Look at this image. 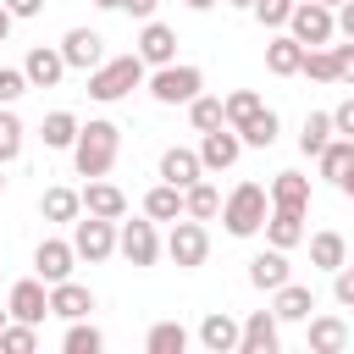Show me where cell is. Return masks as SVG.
<instances>
[{"instance_id": "cell-1", "label": "cell", "mask_w": 354, "mask_h": 354, "mask_svg": "<svg viewBox=\"0 0 354 354\" xmlns=\"http://www.w3.org/2000/svg\"><path fill=\"white\" fill-rule=\"evenodd\" d=\"M116 155H122V127H116L111 116H88V122L77 127V144H72L77 177H105V171L116 166Z\"/></svg>"}, {"instance_id": "cell-2", "label": "cell", "mask_w": 354, "mask_h": 354, "mask_svg": "<svg viewBox=\"0 0 354 354\" xmlns=\"http://www.w3.org/2000/svg\"><path fill=\"white\" fill-rule=\"evenodd\" d=\"M144 77H149V66L138 61V50H127V55H105V61L88 72V100L116 105V100H127Z\"/></svg>"}, {"instance_id": "cell-3", "label": "cell", "mask_w": 354, "mask_h": 354, "mask_svg": "<svg viewBox=\"0 0 354 354\" xmlns=\"http://www.w3.org/2000/svg\"><path fill=\"white\" fill-rule=\"evenodd\" d=\"M266 216H271V194H266L260 183H238V188L221 199V221H227L232 238H254V232H266Z\"/></svg>"}, {"instance_id": "cell-4", "label": "cell", "mask_w": 354, "mask_h": 354, "mask_svg": "<svg viewBox=\"0 0 354 354\" xmlns=\"http://www.w3.org/2000/svg\"><path fill=\"white\" fill-rule=\"evenodd\" d=\"M144 88H149L155 105H188L194 94H205V72L188 66V61H166V66H155L144 77Z\"/></svg>"}, {"instance_id": "cell-5", "label": "cell", "mask_w": 354, "mask_h": 354, "mask_svg": "<svg viewBox=\"0 0 354 354\" xmlns=\"http://www.w3.org/2000/svg\"><path fill=\"white\" fill-rule=\"evenodd\" d=\"M166 254H171V266H177V271H199V266L210 260V232H205V221L177 216V221H171V232H166Z\"/></svg>"}, {"instance_id": "cell-6", "label": "cell", "mask_w": 354, "mask_h": 354, "mask_svg": "<svg viewBox=\"0 0 354 354\" xmlns=\"http://www.w3.org/2000/svg\"><path fill=\"white\" fill-rule=\"evenodd\" d=\"M288 33H293L304 50H315V44H332V39H337V11H332V6H321V0H293Z\"/></svg>"}, {"instance_id": "cell-7", "label": "cell", "mask_w": 354, "mask_h": 354, "mask_svg": "<svg viewBox=\"0 0 354 354\" xmlns=\"http://www.w3.org/2000/svg\"><path fill=\"white\" fill-rule=\"evenodd\" d=\"M72 249H77V260H88V266L111 260V254H116V221L83 210V216L72 221Z\"/></svg>"}, {"instance_id": "cell-8", "label": "cell", "mask_w": 354, "mask_h": 354, "mask_svg": "<svg viewBox=\"0 0 354 354\" xmlns=\"http://www.w3.org/2000/svg\"><path fill=\"white\" fill-rule=\"evenodd\" d=\"M160 249H166V243H160V232H155V221H149V216H138V221H122V227H116V254H122L127 266H138V271H144V266H155V260H160Z\"/></svg>"}, {"instance_id": "cell-9", "label": "cell", "mask_w": 354, "mask_h": 354, "mask_svg": "<svg viewBox=\"0 0 354 354\" xmlns=\"http://www.w3.org/2000/svg\"><path fill=\"white\" fill-rule=\"evenodd\" d=\"M6 304H11V321H44L50 315V282L33 271V277H22V282H11V293H6Z\"/></svg>"}, {"instance_id": "cell-10", "label": "cell", "mask_w": 354, "mask_h": 354, "mask_svg": "<svg viewBox=\"0 0 354 354\" xmlns=\"http://www.w3.org/2000/svg\"><path fill=\"white\" fill-rule=\"evenodd\" d=\"M238 155H243V133H238V127H210V133H199V160H205V171H227V166H238Z\"/></svg>"}, {"instance_id": "cell-11", "label": "cell", "mask_w": 354, "mask_h": 354, "mask_svg": "<svg viewBox=\"0 0 354 354\" xmlns=\"http://www.w3.org/2000/svg\"><path fill=\"white\" fill-rule=\"evenodd\" d=\"M277 348H282V321H277V310H249L243 337H238V354H277Z\"/></svg>"}, {"instance_id": "cell-12", "label": "cell", "mask_w": 354, "mask_h": 354, "mask_svg": "<svg viewBox=\"0 0 354 354\" xmlns=\"http://www.w3.org/2000/svg\"><path fill=\"white\" fill-rule=\"evenodd\" d=\"M22 72H28V83H33V88H55L72 66H66L61 44H33V50L22 55Z\"/></svg>"}, {"instance_id": "cell-13", "label": "cell", "mask_w": 354, "mask_h": 354, "mask_svg": "<svg viewBox=\"0 0 354 354\" xmlns=\"http://www.w3.org/2000/svg\"><path fill=\"white\" fill-rule=\"evenodd\" d=\"M61 55H66V66H72V72H94V66L105 61V39H100L94 28H66Z\"/></svg>"}, {"instance_id": "cell-14", "label": "cell", "mask_w": 354, "mask_h": 354, "mask_svg": "<svg viewBox=\"0 0 354 354\" xmlns=\"http://www.w3.org/2000/svg\"><path fill=\"white\" fill-rule=\"evenodd\" d=\"M133 50H138V61L144 66H166V61H177V33L166 28V22H144L138 28V39H133Z\"/></svg>"}, {"instance_id": "cell-15", "label": "cell", "mask_w": 354, "mask_h": 354, "mask_svg": "<svg viewBox=\"0 0 354 354\" xmlns=\"http://www.w3.org/2000/svg\"><path fill=\"white\" fill-rule=\"evenodd\" d=\"M72 266H77L72 238H44V243L33 249V271H39L44 282H66V277H72Z\"/></svg>"}, {"instance_id": "cell-16", "label": "cell", "mask_w": 354, "mask_h": 354, "mask_svg": "<svg viewBox=\"0 0 354 354\" xmlns=\"http://www.w3.org/2000/svg\"><path fill=\"white\" fill-rule=\"evenodd\" d=\"M238 337H243V321H232L227 310H210L199 321V348L205 354H238Z\"/></svg>"}, {"instance_id": "cell-17", "label": "cell", "mask_w": 354, "mask_h": 354, "mask_svg": "<svg viewBox=\"0 0 354 354\" xmlns=\"http://www.w3.org/2000/svg\"><path fill=\"white\" fill-rule=\"evenodd\" d=\"M288 277H293V266H288V249H277V243L249 260V288H260V293H277Z\"/></svg>"}, {"instance_id": "cell-18", "label": "cell", "mask_w": 354, "mask_h": 354, "mask_svg": "<svg viewBox=\"0 0 354 354\" xmlns=\"http://www.w3.org/2000/svg\"><path fill=\"white\" fill-rule=\"evenodd\" d=\"M266 72H271V77H299V72H304V44H299L288 28H277V39L266 44Z\"/></svg>"}, {"instance_id": "cell-19", "label": "cell", "mask_w": 354, "mask_h": 354, "mask_svg": "<svg viewBox=\"0 0 354 354\" xmlns=\"http://www.w3.org/2000/svg\"><path fill=\"white\" fill-rule=\"evenodd\" d=\"M199 177H205V160H199V149H188V144H171V149L160 155V183L194 188Z\"/></svg>"}, {"instance_id": "cell-20", "label": "cell", "mask_w": 354, "mask_h": 354, "mask_svg": "<svg viewBox=\"0 0 354 354\" xmlns=\"http://www.w3.org/2000/svg\"><path fill=\"white\" fill-rule=\"evenodd\" d=\"M83 210L88 216H105V221H122L127 216V194L116 183H105V177H88L83 183Z\"/></svg>"}, {"instance_id": "cell-21", "label": "cell", "mask_w": 354, "mask_h": 354, "mask_svg": "<svg viewBox=\"0 0 354 354\" xmlns=\"http://www.w3.org/2000/svg\"><path fill=\"white\" fill-rule=\"evenodd\" d=\"M304 326H310V332H304L310 354H343V348H348V321H343V315H310Z\"/></svg>"}, {"instance_id": "cell-22", "label": "cell", "mask_w": 354, "mask_h": 354, "mask_svg": "<svg viewBox=\"0 0 354 354\" xmlns=\"http://www.w3.org/2000/svg\"><path fill=\"white\" fill-rule=\"evenodd\" d=\"M39 216L55 221V227H72V221L83 216V188H61V183L44 188V194H39Z\"/></svg>"}, {"instance_id": "cell-23", "label": "cell", "mask_w": 354, "mask_h": 354, "mask_svg": "<svg viewBox=\"0 0 354 354\" xmlns=\"http://www.w3.org/2000/svg\"><path fill=\"white\" fill-rule=\"evenodd\" d=\"M94 310V293L83 288V282H50V315H61V321H83Z\"/></svg>"}, {"instance_id": "cell-24", "label": "cell", "mask_w": 354, "mask_h": 354, "mask_svg": "<svg viewBox=\"0 0 354 354\" xmlns=\"http://www.w3.org/2000/svg\"><path fill=\"white\" fill-rule=\"evenodd\" d=\"M271 310H277V321H310V310H315V288L288 277V282L271 293Z\"/></svg>"}, {"instance_id": "cell-25", "label": "cell", "mask_w": 354, "mask_h": 354, "mask_svg": "<svg viewBox=\"0 0 354 354\" xmlns=\"http://www.w3.org/2000/svg\"><path fill=\"white\" fill-rule=\"evenodd\" d=\"M310 232H304V210H282V205H271V216H266V243H277V249H299Z\"/></svg>"}, {"instance_id": "cell-26", "label": "cell", "mask_w": 354, "mask_h": 354, "mask_svg": "<svg viewBox=\"0 0 354 354\" xmlns=\"http://www.w3.org/2000/svg\"><path fill=\"white\" fill-rule=\"evenodd\" d=\"M266 194H271V205H282V210H310V177H304V171H277V177L266 183Z\"/></svg>"}, {"instance_id": "cell-27", "label": "cell", "mask_w": 354, "mask_h": 354, "mask_svg": "<svg viewBox=\"0 0 354 354\" xmlns=\"http://www.w3.org/2000/svg\"><path fill=\"white\" fill-rule=\"evenodd\" d=\"M304 243H310V266H315V271H337V266H348V238H343V232L326 227V232H310Z\"/></svg>"}, {"instance_id": "cell-28", "label": "cell", "mask_w": 354, "mask_h": 354, "mask_svg": "<svg viewBox=\"0 0 354 354\" xmlns=\"http://www.w3.org/2000/svg\"><path fill=\"white\" fill-rule=\"evenodd\" d=\"M144 216H149V221H177V216H188V210H183V188H177V183H155V188L144 194Z\"/></svg>"}, {"instance_id": "cell-29", "label": "cell", "mask_w": 354, "mask_h": 354, "mask_svg": "<svg viewBox=\"0 0 354 354\" xmlns=\"http://www.w3.org/2000/svg\"><path fill=\"white\" fill-rule=\"evenodd\" d=\"M77 127H83V122H77L72 111H50V116L39 122V138H44V149H72V144H77Z\"/></svg>"}, {"instance_id": "cell-30", "label": "cell", "mask_w": 354, "mask_h": 354, "mask_svg": "<svg viewBox=\"0 0 354 354\" xmlns=\"http://www.w3.org/2000/svg\"><path fill=\"white\" fill-rule=\"evenodd\" d=\"M315 166H321V177L326 183H343V171L354 166V138H343V133H332V144L315 155Z\"/></svg>"}, {"instance_id": "cell-31", "label": "cell", "mask_w": 354, "mask_h": 354, "mask_svg": "<svg viewBox=\"0 0 354 354\" xmlns=\"http://www.w3.org/2000/svg\"><path fill=\"white\" fill-rule=\"evenodd\" d=\"M332 111H310L304 116V127H299V155H321L326 144H332Z\"/></svg>"}, {"instance_id": "cell-32", "label": "cell", "mask_w": 354, "mask_h": 354, "mask_svg": "<svg viewBox=\"0 0 354 354\" xmlns=\"http://www.w3.org/2000/svg\"><path fill=\"white\" fill-rule=\"evenodd\" d=\"M238 133H243V149H271V144H277V133H282V122H277V111L266 105V111H260V116H249Z\"/></svg>"}, {"instance_id": "cell-33", "label": "cell", "mask_w": 354, "mask_h": 354, "mask_svg": "<svg viewBox=\"0 0 354 354\" xmlns=\"http://www.w3.org/2000/svg\"><path fill=\"white\" fill-rule=\"evenodd\" d=\"M61 348H66V354H100V348H105V332H100L88 315H83V321H66V337H61Z\"/></svg>"}, {"instance_id": "cell-34", "label": "cell", "mask_w": 354, "mask_h": 354, "mask_svg": "<svg viewBox=\"0 0 354 354\" xmlns=\"http://www.w3.org/2000/svg\"><path fill=\"white\" fill-rule=\"evenodd\" d=\"M144 348H149V354H183V348H188V326H183V321H155L149 337H144Z\"/></svg>"}, {"instance_id": "cell-35", "label": "cell", "mask_w": 354, "mask_h": 354, "mask_svg": "<svg viewBox=\"0 0 354 354\" xmlns=\"http://www.w3.org/2000/svg\"><path fill=\"white\" fill-rule=\"evenodd\" d=\"M188 122H194V133L227 127V105H221L216 94H194V100H188Z\"/></svg>"}, {"instance_id": "cell-36", "label": "cell", "mask_w": 354, "mask_h": 354, "mask_svg": "<svg viewBox=\"0 0 354 354\" xmlns=\"http://www.w3.org/2000/svg\"><path fill=\"white\" fill-rule=\"evenodd\" d=\"M183 210H188L194 221H210V216H221V194H216V188L199 177L194 188H183Z\"/></svg>"}, {"instance_id": "cell-37", "label": "cell", "mask_w": 354, "mask_h": 354, "mask_svg": "<svg viewBox=\"0 0 354 354\" xmlns=\"http://www.w3.org/2000/svg\"><path fill=\"white\" fill-rule=\"evenodd\" d=\"M299 77H310V83H337V50H332V44L304 50V72H299Z\"/></svg>"}, {"instance_id": "cell-38", "label": "cell", "mask_w": 354, "mask_h": 354, "mask_svg": "<svg viewBox=\"0 0 354 354\" xmlns=\"http://www.w3.org/2000/svg\"><path fill=\"white\" fill-rule=\"evenodd\" d=\"M22 138H28V127L17 122L11 105H0V166H11V160L22 155Z\"/></svg>"}, {"instance_id": "cell-39", "label": "cell", "mask_w": 354, "mask_h": 354, "mask_svg": "<svg viewBox=\"0 0 354 354\" xmlns=\"http://www.w3.org/2000/svg\"><path fill=\"white\" fill-rule=\"evenodd\" d=\"M221 105H227V127H243L249 116H260V111H266V100H260L254 88H232Z\"/></svg>"}, {"instance_id": "cell-40", "label": "cell", "mask_w": 354, "mask_h": 354, "mask_svg": "<svg viewBox=\"0 0 354 354\" xmlns=\"http://www.w3.org/2000/svg\"><path fill=\"white\" fill-rule=\"evenodd\" d=\"M33 348H39V326H33V321H6L0 354H33Z\"/></svg>"}, {"instance_id": "cell-41", "label": "cell", "mask_w": 354, "mask_h": 354, "mask_svg": "<svg viewBox=\"0 0 354 354\" xmlns=\"http://www.w3.org/2000/svg\"><path fill=\"white\" fill-rule=\"evenodd\" d=\"M249 11H254V22H260V28H271V33H277V28H288V17H293V0H254Z\"/></svg>"}, {"instance_id": "cell-42", "label": "cell", "mask_w": 354, "mask_h": 354, "mask_svg": "<svg viewBox=\"0 0 354 354\" xmlns=\"http://www.w3.org/2000/svg\"><path fill=\"white\" fill-rule=\"evenodd\" d=\"M28 88H33V83H28V72H22V66H0V105H17Z\"/></svg>"}, {"instance_id": "cell-43", "label": "cell", "mask_w": 354, "mask_h": 354, "mask_svg": "<svg viewBox=\"0 0 354 354\" xmlns=\"http://www.w3.org/2000/svg\"><path fill=\"white\" fill-rule=\"evenodd\" d=\"M332 299H337L343 310H354V266H337V271H332Z\"/></svg>"}, {"instance_id": "cell-44", "label": "cell", "mask_w": 354, "mask_h": 354, "mask_svg": "<svg viewBox=\"0 0 354 354\" xmlns=\"http://www.w3.org/2000/svg\"><path fill=\"white\" fill-rule=\"evenodd\" d=\"M332 127H337V133H343V138H354V94H348V100H337V105H332Z\"/></svg>"}, {"instance_id": "cell-45", "label": "cell", "mask_w": 354, "mask_h": 354, "mask_svg": "<svg viewBox=\"0 0 354 354\" xmlns=\"http://www.w3.org/2000/svg\"><path fill=\"white\" fill-rule=\"evenodd\" d=\"M332 50H337V83H354V39L332 44Z\"/></svg>"}, {"instance_id": "cell-46", "label": "cell", "mask_w": 354, "mask_h": 354, "mask_svg": "<svg viewBox=\"0 0 354 354\" xmlns=\"http://www.w3.org/2000/svg\"><path fill=\"white\" fill-rule=\"evenodd\" d=\"M6 11H11L17 22H28V17H39V11H44V0H6Z\"/></svg>"}, {"instance_id": "cell-47", "label": "cell", "mask_w": 354, "mask_h": 354, "mask_svg": "<svg viewBox=\"0 0 354 354\" xmlns=\"http://www.w3.org/2000/svg\"><path fill=\"white\" fill-rule=\"evenodd\" d=\"M155 6H160V0H122V11H127V17H138V22H149V17H155Z\"/></svg>"}, {"instance_id": "cell-48", "label": "cell", "mask_w": 354, "mask_h": 354, "mask_svg": "<svg viewBox=\"0 0 354 354\" xmlns=\"http://www.w3.org/2000/svg\"><path fill=\"white\" fill-rule=\"evenodd\" d=\"M337 39H354V0L337 6Z\"/></svg>"}, {"instance_id": "cell-49", "label": "cell", "mask_w": 354, "mask_h": 354, "mask_svg": "<svg viewBox=\"0 0 354 354\" xmlns=\"http://www.w3.org/2000/svg\"><path fill=\"white\" fill-rule=\"evenodd\" d=\"M11 22H17V17H11V11H6V0H0V44L11 39Z\"/></svg>"}, {"instance_id": "cell-50", "label": "cell", "mask_w": 354, "mask_h": 354, "mask_svg": "<svg viewBox=\"0 0 354 354\" xmlns=\"http://www.w3.org/2000/svg\"><path fill=\"white\" fill-rule=\"evenodd\" d=\"M337 188H343V194H348V199H354V166H348V171H343V183H337Z\"/></svg>"}, {"instance_id": "cell-51", "label": "cell", "mask_w": 354, "mask_h": 354, "mask_svg": "<svg viewBox=\"0 0 354 354\" xmlns=\"http://www.w3.org/2000/svg\"><path fill=\"white\" fill-rule=\"evenodd\" d=\"M183 6H188V11H210L216 0H183Z\"/></svg>"}, {"instance_id": "cell-52", "label": "cell", "mask_w": 354, "mask_h": 354, "mask_svg": "<svg viewBox=\"0 0 354 354\" xmlns=\"http://www.w3.org/2000/svg\"><path fill=\"white\" fill-rule=\"evenodd\" d=\"M94 6H100V11H122V0H94Z\"/></svg>"}, {"instance_id": "cell-53", "label": "cell", "mask_w": 354, "mask_h": 354, "mask_svg": "<svg viewBox=\"0 0 354 354\" xmlns=\"http://www.w3.org/2000/svg\"><path fill=\"white\" fill-rule=\"evenodd\" d=\"M221 6H238V11H249V6H254V0H221Z\"/></svg>"}, {"instance_id": "cell-54", "label": "cell", "mask_w": 354, "mask_h": 354, "mask_svg": "<svg viewBox=\"0 0 354 354\" xmlns=\"http://www.w3.org/2000/svg\"><path fill=\"white\" fill-rule=\"evenodd\" d=\"M6 321H11V304H0V332H6Z\"/></svg>"}, {"instance_id": "cell-55", "label": "cell", "mask_w": 354, "mask_h": 354, "mask_svg": "<svg viewBox=\"0 0 354 354\" xmlns=\"http://www.w3.org/2000/svg\"><path fill=\"white\" fill-rule=\"evenodd\" d=\"M321 6H332V11H337V6H343V0H321Z\"/></svg>"}, {"instance_id": "cell-56", "label": "cell", "mask_w": 354, "mask_h": 354, "mask_svg": "<svg viewBox=\"0 0 354 354\" xmlns=\"http://www.w3.org/2000/svg\"><path fill=\"white\" fill-rule=\"evenodd\" d=\"M0 194H6V171H0Z\"/></svg>"}]
</instances>
